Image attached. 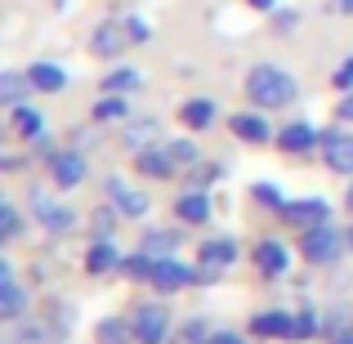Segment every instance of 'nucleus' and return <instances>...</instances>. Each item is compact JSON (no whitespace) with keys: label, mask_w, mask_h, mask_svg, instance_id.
<instances>
[{"label":"nucleus","mask_w":353,"mask_h":344,"mask_svg":"<svg viewBox=\"0 0 353 344\" xmlns=\"http://www.w3.org/2000/svg\"><path fill=\"white\" fill-rule=\"evenodd\" d=\"M246 94H250V103H259V108H286L295 99V81L286 77L282 68L259 63V68H250V77H246Z\"/></svg>","instance_id":"nucleus-1"},{"label":"nucleus","mask_w":353,"mask_h":344,"mask_svg":"<svg viewBox=\"0 0 353 344\" xmlns=\"http://www.w3.org/2000/svg\"><path fill=\"white\" fill-rule=\"evenodd\" d=\"M340 232L331 228V224H313L309 232H304V241H300V250H304V259L309 264H331V259H340Z\"/></svg>","instance_id":"nucleus-2"},{"label":"nucleus","mask_w":353,"mask_h":344,"mask_svg":"<svg viewBox=\"0 0 353 344\" xmlns=\"http://www.w3.org/2000/svg\"><path fill=\"white\" fill-rule=\"evenodd\" d=\"M165 331H170V313L161 309V304H143V309L134 313V340L143 344H161Z\"/></svg>","instance_id":"nucleus-3"},{"label":"nucleus","mask_w":353,"mask_h":344,"mask_svg":"<svg viewBox=\"0 0 353 344\" xmlns=\"http://www.w3.org/2000/svg\"><path fill=\"white\" fill-rule=\"evenodd\" d=\"M148 282L157 286V291H179V286H188L192 282V273L179 264V259H170V255H157V264H152V277Z\"/></svg>","instance_id":"nucleus-4"},{"label":"nucleus","mask_w":353,"mask_h":344,"mask_svg":"<svg viewBox=\"0 0 353 344\" xmlns=\"http://www.w3.org/2000/svg\"><path fill=\"white\" fill-rule=\"evenodd\" d=\"M327 215H331V206L327 201H282V219L286 224H304V228H313V224H327Z\"/></svg>","instance_id":"nucleus-5"},{"label":"nucleus","mask_w":353,"mask_h":344,"mask_svg":"<svg viewBox=\"0 0 353 344\" xmlns=\"http://www.w3.org/2000/svg\"><path fill=\"white\" fill-rule=\"evenodd\" d=\"M32 210H36V219H41L50 232H68L72 228V210L59 206V201H50L45 192H36V188H32Z\"/></svg>","instance_id":"nucleus-6"},{"label":"nucleus","mask_w":353,"mask_h":344,"mask_svg":"<svg viewBox=\"0 0 353 344\" xmlns=\"http://www.w3.org/2000/svg\"><path fill=\"white\" fill-rule=\"evenodd\" d=\"M50 170H54V183H59V188H77V183L85 179V161H81V152H54Z\"/></svg>","instance_id":"nucleus-7"},{"label":"nucleus","mask_w":353,"mask_h":344,"mask_svg":"<svg viewBox=\"0 0 353 344\" xmlns=\"http://www.w3.org/2000/svg\"><path fill=\"white\" fill-rule=\"evenodd\" d=\"M318 143L327 148V165L336 174H353V139H340V134H318Z\"/></svg>","instance_id":"nucleus-8"},{"label":"nucleus","mask_w":353,"mask_h":344,"mask_svg":"<svg viewBox=\"0 0 353 344\" xmlns=\"http://www.w3.org/2000/svg\"><path fill=\"white\" fill-rule=\"evenodd\" d=\"M125 45H134V36H130L125 23H103V27L94 32V50H99V54H121Z\"/></svg>","instance_id":"nucleus-9"},{"label":"nucleus","mask_w":353,"mask_h":344,"mask_svg":"<svg viewBox=\"0 0 353 344\" xmlns=\"http://www.w3.org/2000/svg\"><path fill=\"white\" fill-rule=\"evenodd\" d=\"M255 264H259L264 277L286 273V246H277V241H259V246H255Z\"/></svg>","instance_id":"nucleus-10"},{"label":"nucleus","mask_w":353,"mask_h":344,"mask_svg":"<svg viewBox=\"0 0 353 344\" xmlns=\"http://www.w3.org/2000/svg\"><path fill=\"white\" fill-rule=\"evenodd\" d=\"M277 143H282V152H309L313 143H318V130H309V125H286L282 134H277Z\"/></svg>","instance_id":"nucleus-11"},{"label":"nucleus","mask_w":353,"mask_h":344,"mask_svg":"<svg viewBox=\"0 0 353 344\" xmlns=\"http://www.w3.org/2000/svg\"><path fill=\"white\" fill-rule=\"evenodd\" d=\"M23 304H27L23 286H18L14 277H0V318H5V322H14L18 313H23Z\"/></svg>","instance_id":"nucleus-12"},{"label":"nucleus","mask_w":353,"mask_h":344,"mask_svg":"<svg viewBox=\"0 0 353 344\" xmlns=\"http://www.w3.org/2000/svg\"><path fill=\"white\" fill-rule=\"evenodd\" d=\"M85 268L99 277V273H112V268H125V264H121V255L112 250V241H99V246H90V255H85Z\"/></svg>","instance_id":"nucleus-13"},{"label":"nucleus","mask_w":353,"mask_h":344,"mask_svg":"<svg viewBox=\"0 0 353 344\" xmlns=\"http://www.w3.org/2000/svg\"><path fill=\"white\" fill-rule=\"evenodd\" d=\"M108 192H112V201L125 210V215H148V197H143V192H134V188H125L121 179L108 183Z\"/></svg>","instance_id":"nucleus-14"},{"label":"nucleus","mask_w":353,"mask_h":344,"mask_svg":"<svg viewBox=\"0 0 353 344\" xmlns=\"http://www.w3.org/2000/svg\"><path fill=\"white\" fill-rule=\"evenodd\" d=\"M27 77H32V85L36 90H45V94H59L63 90V68H54V63H32V72H27Z\"/></svg>","instance_id":"nucleus-15"},{"label":"nucleus","mask_w":353,"mask_h":344,"mask_svg":"<svg viewBox=\"0 0 353 344\" xmlns=\"http://www.w3.org/2000/svg\"><path fill=\"white\" fill-rule=\"evenodd\" d=\"M143 250H148V255H174V250H179V228H152V232H143Z\"/></svg>","instance_id":"nucleus-16"},{"label":"nucleus","mask_w":353,"mask_h":344,"mask_svg":"<svg viewBox=\"0 0 353 344\" xmlns=\"http://www.w3.org/2000/svg\"><path fill=\"white\" fill-rule=\"evenodd\" d=\"M250 331H255V336H291L295 318H286V313H259V318L250 322Z\"/></svg>","instance_id":"nucleus-17"},{"label":"nucleus","mask_w":353,"mask_h":344,"mask_svg":"<svg viewBox=\"0 0 353 344\" xmlns=\"http://www.w3.org/2000/svg\"><path fill=\"white\" fill-rule=\"evenodd\" d=\"M157 134H161V125H157V121H130V125H125V148L143 152V148H152Z\"/></svg>","instance_id":"nucleus-18"},{"label":"nucleus","mask_w":353,"mask_h":344,"mask_svg":"<svg viewBox=\"0 0 353 344\" xmlns=\"http://www.w3.org/2000/svg\"><path fill=\"white\" fill-rule=\"evenodd\" d=\"M134 165H139L143 174H157V179H165V174L174 170V161H170V152H165V148H161V152H152V148H143V152L134 156Z\"/></svg>","instance_id":"nucleus-19"},{"label":"nucleus","mask_w":353,"mask_h":344,"mask_svg":"<svg viewBox=\"0 0 353 344\" xmlns=\"http://www.w3.org/2000/svg\"><path fill=\"white\" fill-rule=\"evenodd\" d=\"M174 215H179L183 224H201V219L210 215V206H206V197H201V192H188V197L174 201Z\"/></svg>","instance_id":"nucleus-20"},{"label":"nucleus","mask_w":353,"mask_h":344,"mask_svg":"<svg viewBox=\"0 0 353 344\" xmlns=\"http://www.w3.org/2000/svg\"><path fill=\"white\" fill-rule=\"evenodd\" d=\"M233 259H237V246L228 237L206 241V246H201V264H210V268H224V264H233Z\"/></svg>","instance_id":"nucleus-21"},{"label":"nucleus","mask_w":353,"mask_h":344,"mask_svg":"<svg viewBox=\"0 0 353 344\" xmlns=\"http://www.w3.org/2000/svg\"><path fill=\"white\" fill-rule=\"evenodd\" d=\"M27 90H36V85H32V77H18V72H5V77H0V99H5L9 108L23 103Z\"/></svg>","instance_id":"nucleus-22"},{"label":"nucleus","mask_w":353,"mask_h":344,"mask_svg":"<svg viewBox=\"0 0 353 344\" xmlns=\"http://www.w3.org/2000/svg\"><path fill=\"white\" fill-rule=\"evenodd\" d=\"M233 134H237V139H250V143H264V139H268V125H264V117L237 112V117H233Z\"/></svg>","instance_id":"nucleus-23"},{"label":"nucleus","mask_w":353,"mask_h":344,"mask_svg":"<svg viewBox=\"0 0 353 344\" xmlns=\"http://www.w3.org/2000/svg\"><path fill=\"white\" fill-rule=\"evenodd\" d=\"M183 125H192V130H206L210 121H215V103L210 99H192V103H183Z\"/></svg>","instance_id":"nucleus-24"},{"label":"nucleus","mask_w":353,"mask_h":344,"mask_svg":"<svg viewBox=\"0 0 353 344\" xmlns=\"http://www.w3.org/2000/svg\"><path fill=\"white\" fill-rule=\"evenodd\" d=\"M130 336H134V327H125L121 318H103L99 322V344H130Z\"/></svg>","instance_id":"nucleus-25"},{"label":"nucleus","mask_w":353,"mask_h":344,"mask_svg":"<svg viewBox=\"0 0 353 344\" xmlns=\"http://www.w3.org/2000/svg\"><path fill=\"white\" fill-rule=\"evenodd\" d=\"M14 130L23 139H41L45 121H41V112H32V108H14Z\"/></svg>","instance_id":"nucleus-26"},{"label":"nucleus","mask_w":353,"mask_h":344,"mask_svg":"<svg viewBox=\"0 0 353 344\" xmlns=\"http://www.w3.org/2000/svg\"><path fill=\"white\" fill-rule=\"evenodd\" d=\"M139 85H143V77H139L134 68H117L112 77L103 81V90H108V94H121V90H139Z\"/></svg>","instance_id":"nucleus-27"},{"label":"nucleus","mask_w":353,"mask_h":344,"mask_svg":"<svg viewBox=\"0 0 353 344\" xmlns=\"http://www.w3.org/2000/svg\"><path fill=\"white\" fill-rule=\"evenodd\" d=\"M152 264H157V255L139 250V255H130V259H125V273H130V277H152Z\"/></svg>","instance_id":"nucleus-28"},{"label":"nucleus","mask_w":353,"mask_h":344,"mask_svg":"<svg viewBox=\"0 0 353 344\" xmlns=\"http://www.w3.org/2000/svg\"><path fill=\"white\" fill-rule=\"evenodd\" d=\"M210 336H215V331H210L206 322H188V327H183V336L174 340V344H210Z\"/></svg>","instance_id":"nucleus-29"},{"label":"nucleus","mask_w":353,"mask_h":344,"mask_svg":"<svg viewBox=\"0 0 353 344\" xmlns=\"http://www.w3.org/2000/svg\"><path fill=\"white\" fill-rule=\"evenodd\" d=\"M117 117H125V103H121L117 94L99 99V108H94V121H117Z\"/></svg>","instance_id":"nucleus-30"},{"label":"nucleus","mask_w":353,"mask_h":344,"mask_svg":"<svg viewBox=\"0 0 353 344\" xmlns=\"http://www.w3.org/2000/svg\"><path fill=\"white\" fill-rule=\"evenodd\" d=\"M165 152H170L174 165H192V161H197V148H192V143H170Z\"/></svg>","instance_id":"nucleus-31"},{"label":"nucleus","mask_w":353,"mask_h":344,"mask_svg":"<svg viewBox=\"0 0 353 344\" xmlns=\"http://www.w3.org/2000/svg\"><path fill=\"white\" fill-rule=\"evenodd\" d=\"M0 237H18V210L14 206H0Z\"/></svg>","instance_id":"nucleus-32"},{"label":"nucleus","mask_w":353,"mask_h":344,"mask_svg":"<svg viewBox=\"0 0 353 344\" xmlns=\"http://www.w3.org/2000/svg\"><path fill=\"white\" fill-rule=\"evenodd\" d=\"M313 331H318V318H309V313H304V318H295V331H291V340H309Z\"/></svg>","instance_id":"nucleus-33"},{"label":"nucleus","mask_w":353,"mask_h":344,"mask_svg":"<svg viewBox=\"0 0 353 344\" xmlns=\"http://www.w3.org/2000/svg\"><path fill=\"white\" fill-rule=\"evenodd\" d=\"M112 228H117V215H112V210H99V215H94V232H99V237H112Z\"/></svg>","instance_id":"nucleus-34"},{"label":"nucleus","mask_w":353,"mask_h":344,"mask_svg":"<svg viewBox=\"0 0 353 344\" xmlns=\"http://www.w3.org/2000/svg\"><path fill=\"white\" fill-rule=\"evenodd\" d=\"M125 27H130V36H134V45H143L148 36H152V27H148L143 18H125Z\"/></svg>","instance_id":"nucleus-35"},{"label":"nucleus","mask_w":353,"mask_h":344,"mask_svg":"<svg viewBox=\"0 0 353 344\" xmlns=\"http://www.w3.org/2000/svg\"><path fill=\"white\" fill-rule=\"evenodd\" d=\"M331 81H336L340 90H353V59H345V63H340V68H336V77H331Z\"/></svg>","instance_id":"nucleus-36"},{"label":"nucleus","mask_w":353,"mask_h":344,"mask_svg":"<svg viewBox=\"0 0 353 344\" xmlns=\"http://www.w3.org/2000/svg\"><path fill=\"white\" fill-rule=\"evenodd\" d=\"M255 197H259V201H264V206H277V210H282V201H277V192H273V183H259V188H255Z\"/></svg>","instance_id":"nucleus-37"},{"label":"nucleus","mask_w":353,"mask_h":344,"mask_svg":"<svg viewBox=\"0 0 353 344\" xmlns=\"http://www.w3.org/2000/svg\"><path fill=\"white\" fill-rule=\"evenodd\" d=\"M210 344H241V336H233V331H215Z\"/></svg>","instance_id":"nucleus-38"},{"label":"nucleus","mask_w":353,"mask_h":344,"mask_svg":"<svg viewBox=\"0 0 353 344\" xmlns=\"http://www.w3.org/2000/svg\"><path fill=\"white\" fill-rule=\"evenodd\" d=\"M340 121H353V94L345 99V103H340Z\"/></svg>","instance_id":"nucleus-39"},{"label":"nucleus","mask_w":353,"mask_h":344,"mask_svg":"<svg viewBox=\"0 0 353 344\" xmlns=\"http://www.w3.org/2000/svg\"><path fill=\"white\" fill-rule=\"evenodd\" d=\"M331 9L336 14H353V0H331Z\"/></svg>","instance_id":"nucleus-40"},{"label":"nucleus","mask_w":353,"mask_h":344,"mask_svg":"<svg viewBox=\"0 0 353 344\" xmlns=\"http://www.w3.org/2000/svg\"><path fill=\"white\" fill-rule=\"evenodd\" d=\"M250 5H255V9H273L277 0H250Z\"/></svg>","instance_id":"nucleus-41"},{"label":"nucleus","mask_w":353,"mask_h":344,"mask_svg":"<svg viewBox=\"0 0 353 344\" xmlns=\"http://www.w3.org/2000/svg\"><path fill=\"white\" fill-rule=\"evenodd\" d=\"M336 344H353V336H336Z\"/></svg>","instance_id":"nucleus-42"},{"label":"nucleus","mask_w":353,"mask_h":344,"mask_svg":"<svg viewBox=\"0 0 353 344\" xmlns=\"http://www.w3.org/2000/svg\"><path fill=\"white\" fill-rule=\"evenodd\" d=\"M345 201H349V210H353V188H349V197H345Z\"/></svg>","instance_id":"nucleus-43"},{"label":"nucleus","mask_w":353,"mask_h":344,"mask_svg":"<svg viewBox=\"0 0 353 344\" xmlns=\"http://www.w3.org/2000/svg\"><path fill=\"white\" fill-rule=\"evenodd\" d=\"M349 246H353V228H349Z\"/></svg>","instance_id":"nucleus-44"}]
</instances>
